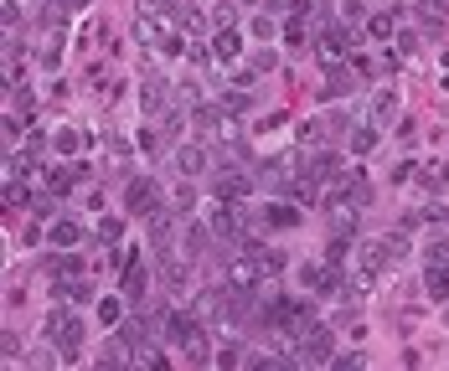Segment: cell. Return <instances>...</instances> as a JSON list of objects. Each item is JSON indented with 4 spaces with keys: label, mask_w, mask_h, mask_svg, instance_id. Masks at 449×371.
Instances as JSON below:
<instances>
[{
    "label": "cell",
    "mask_w": 449,
    "mask_h": 371,
    "mask_svg": "<svg viewBox=\"0 0 449 371\" xmlns=\"http://www.w3.org/2000/svg\"><path fill=\"white\" fill-rule=\"evenodd\" d=\"M429 263H449V243H429Z\"/></svg>",
    "instance_id": "obj_22"
},
{
    "label": "cell",
    "mask_w": 449,
    "mask_h": 371,
    "mask_svg": "<svg viewBox=\"0 0 449 371\" xmlns=\"http://www.w3.org/2000/svg\"><path fill=\"white\" fill-rule=\"evenodd\" d=\"M269 325H279V330H310V304L305 299H274Z\"/></svg>",
    "instance_id": "obj_2"
},
{
    "label": "cell",
    "mask_w": 449,
    "mask_h": 371,
    "mask_svg": "<svg viewBox=\"0 0 449 371\" xmlns=\"http://www.w3.org/2000/svg\"><path fill=\"white\" fill-rule=\"evenodd\" d=\"M392 109H398V93H392V88H382L377 98H372V119L382 124V119H392Z\"/></svg>",
    "instance_id": "obj_11"
},
{
    "label": "cell",
    "mask_w": 449,
    "mask_h": 371,
    "mask_svg": "<svg viewBox=\"0 0 449 371\" xmlns=\"http://www.w3.org/2000/svg\"><path fill=\"white\" fill-rule=\"evenodd\" d=\"M52 144H57L62 155H73V150H78V135H73V129H57V135H52Z\"/></svg>",
    "instance_id": "obj_17"
},
{
    "label": "cell",
    "mask_w": 449,
    "mask_h": 371,
    "mask_svg": "<svg viewBox=\"0 0 449 371\" xmlns=\"http://www.w3.org/2000/svg\"><path fill=\"white\" fill-rule=\"evenodd\" d=\"M248 109H253L248 93H222V114H248Z\"/></svg>",
    "instance_id": "obj_13"
},
{
    "label": "cell",
    "mask_w": 449,
    "mask_h": 371,
    "mask_svg": "<svg viewBox=\"0 0 449 371\" xmlns=\"http://www.w3.org/2000/svg\"><path fill=\"white\" fill-rule=\"evenodd\" d=\"M47 335H52V346L62 351V361H73L78 346H83V325H78L73 310H52L47 315Z\"/></svg>",
    "instance_id": "obj_1"
},
{
    "label": "cell",
    "mask_w": 449,
    "mask_h": 371,
    "mask_svg": "<svg viewBox=\"0 0 449 371\" xmlns=\"http://www.w3.org/2000/svg\"><path fill=\"white\" fill-rule=\"evenodd\" d=\"M300 284L315 289V294H331V289H336V273H325V268H315V263H305V268H300Z\"/></svg>",
    "instance_id": "obj_5"
},
{
    "label": "cell",
    "mask_w": 449,
    "mask_h": 371,
    "mask_svg": "<svg viewBox=\"0 0 449 371\" xmlns=\"http://www.w3.org/2000/svg\"><path fill=\"white\" fill-rule=\"evenodd\" d=\"M263 222H274V227H295L300 211H295V206H284V202H274V206H263Z\"/></svg>",
    "instance_id": "obj_10"
},
{
    "label": "cell",
    "mask_w": 449,
    "mask_h": 371,
    "mask_svg": "<svg viewBox=\"0 0 449 371\" xmlns=\"http://www.w3.org/2000/svg\"><path fill=\"white\" fill-rule=\"evenodd\" d=\"M170 237H176V222H170V217H161V222L150 227V248H155L161 258H170Z\"/></svg>",
    "instance_id": "obj_7"
},
{
    "label": "cell",
    "mask_w": 449,
    "mask_h": 371,
    "mask_svg": "<svg viewBox=\"0 0 449 371\" xmlns=\"http://www.w3.org/2000/svg\"><path fill=\"white\" fill-rule=\"evenodd\" d=\"M424 284H429V294H434V299H444V294H449V268H439V273L429 268V278H424Z\"/></svg>",
    "instance_id": "obj_15"
},
{
    "label": "cell",
    "mask_w": 449,
    "mask_h": 371,
    "mask_svg": "<svg viewBox=\"0 0 449 371\" xmlns=\"http://www.w3.org/2000/svg\"><path fill=\"white\" fill-rule=\"evenodd\" d=\"M392 31V16H388V10H382V16H372V36H388Z\"/></svg>",
    "instance_id": "obj_21"
},
{
    "label": "cell",
    "mask_w": 449,
    "mask_h": 371,
    "mask_svg": "<svg viewBox=\"0 0 449 371\" xmlns=\"http://www.w3.org/2000/svg\"><path fill=\"white\" fill-rule=\"evenodd\" d=\"M331 371H362V361H356V356H341V361H336Z\"/></svg>",
    "instance_id": "obj_24"
},
{
    "label": "cell",
    "mask_w": 449,
    "mask_h": 371,
    "mask_svg": "<svg viewBox=\"0 0 449 371\" xmlns=\"http://www.w3.org/2000/svg\"><path fill=\"white\" fill-rule=\"evenodd\" d=\"M372 144H377V135H372V129H356V135H351V155H367Z\"/></svg>",
    "instance_id": "obj_16"
},
{
    "label": "cell",
    "mask_w": 449,
    "mask_h": 371,
    "mask_svg": "<svg viewBox=\"0 0 449 371\" xmlns=\"http://www.w3.org/2000/svg\"><path fill=\"white\" fill-rule=\"evenodd\" d=\"M237 47H243V42H237V31H217V36H212V52H217V57H237Z\"/></svg>",
    "instance_id": "obj_12"
},
{
    "label": "cell",
    "mask_w": 449,
    "mask_h": 371,
    "mask_svg": "<svg viewBox=\"0 0 449 371\" xmlns=\"http://www.w3.org/2000/svg\"><path fill=\"white\" fill-rule=\"evenodd\" d=\"M98 320H103V325L119 320V299H103V304H98Z\"/></svg>",
    "instance_id": "obj_19"
},
{
    "label": "cell",
    "mask_w": 449,
    "mask_h": 371,
    "mask_svg": "<svg viewBox=\"0 0 449 371\" xmlns=\"http://www.w3.org/2000/svg\"><path fill=\"white\" fill-rule=\"evenodd\" d=\"M212 232L217 237H237V217L233 211H212Z\"/></svg>",
    "instance_id": "obj_14"
},
{
    "label": "cell",
    "mask_w": 449,
    "mask_h": 371,
    "mask_svg": "<svg viewBox=\"0 0 449 371\" xmlns=\"http://www.w3.org/2000/svg\"><path fill=\"white\" fill-rule=\"evenodd\" d=\"M176 165H181V170H202V150H181Z\"/></svg>",
    "instance_id": "obj_18"
},
{
    "label": "cell",
    "mask_w": 449,
    "mask_h": 371,
    "mask_svg": "<svg viewBox=\"0 0 449 371\" xmlns=\"http://www.w3.org/2000/svg\"><path fill=\"white\" fill-rule=\"evenodd\" d=\"M274 31H279V26H274L269 16H258V21H253V36H274Z\"/></svg>",
    "instance_id": "obj_23"
},
{
    "label": "cell",
    "mask_w": 449,
    "mask_h": 371,
    "mask_svg": "<svg viewBox=\"0 0 449 371\" xmlns=\"http://www.w3.org/2000/svg\"><path fill=\"white\" fill-rule=\"evenodd\" d=\"M78 237H83V232H78V222H68V217H62V222H52V232H47V243H52V248H73V243H78Z\"/></svg>",
    "instance_id": "obj_8"
},
{
    "label": "cell",
    "mask_w": 449,
    "mask_h": 371,
    "mask_svg": "<svg viewBox=\"0 0 449 371\" xmlns=\"http://www.w3.org/2000/svg\"><path fill=\"white\" fill-rule=\"evenodd\" d=\"M140 109L145 114H161L165 109V83H161V77H150V83L140 88Z\"/></svg>",
    "instance_id": "obj_6"
},
{
    "label": "cell",
    "mask_w": 449,
    "mask_h": 371,
    "mask_svg": "<svg viewBox=\"0 0 449 371\" xmlns=\"http://www.w3.org/2000/svg\"><path fill=\"white\" fill-rule=\"evenodd\" d=\"M98 243H119V222H114V217L98 222Z\"/></svg>",
    "instance_id": "obj_20"
},
{
    "label": "cell",
    "mask_w": 449,
    "mask_h": 371,
    "mask_svg": "<svg viewBox=\"0 0 449 371\" xmlns=\"http://www.w3.org/2000/svg\"><path fill=\"white\" fill-rule=\"evenodd\" d=\"M331 346H336V340H331V330H325V325H315V330H305V335H300V361H315V366H321L325 356H331Z\"/></svg>",
    "instance_id": "obj_3"
},
{
    "label": "cell",
    "mask_w": 449,
    "mask_h": 371,
    "mask_svg": "<svg viewBox=\"0 0 449 371\" xmlns=\"http://www.w3.org/2000/svg\"><path fill=\"white\" fill-rule=\"evenodd\" d=\"M124 202H129V211H155V202H161V191H155V181H129Z\"/></svg>",
    "instance_id": "obj_4"
},
{
    "label": "cell",
    "mask_w": 449,
    "mask_h": 371,
    "mask_svg": "<svg viewBox=\"0 0 449 371\" xmlns=\"http://www.w3.org/2000/svg\"><path fill=\"white\" fill-rule=\"evenodd\" d=\"M418 21H424L429 31H444V26H449V10L439 6V0H424V6H418Z\"/></svg>",
    "instance_id": "obj_9"
}]
</instances>
